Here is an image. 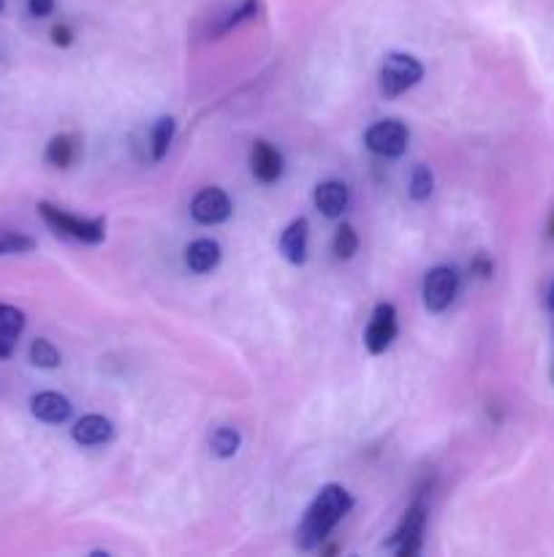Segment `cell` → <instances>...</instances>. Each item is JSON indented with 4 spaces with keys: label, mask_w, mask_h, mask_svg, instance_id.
<instances>
[{
    "label": "cell",
    "mask_w": 554,
    "mask_h": 557,
    "mask_svg": "<svg viewBox=\"0 0 554 557\" xmlns=\"http://www.w3.org/2000/svg\"><path fill=\"white\" fill-rule=\"evenodd\" d=\"M307 239H310V223L307 218H296L286 226V231L280 234V253L286 256V261L291 264H305L307 261Z\"/></svg>",
    "instance_id": "obj_12"
},
{
    "label": "cell",
    "mask_w": 554,
    "mask_h": 557,
    "mask_svg": "<svg viewBox=\"0 0 554 557\" xmlns=\"http://www.w3.org/2000/svg\"><path fill=\"white\" fill-rule=\"evenodd\" d=\"M258 11H261V0H242V3H237L234 8H228V11L220 16V22L212 27V35H223V33H228V30H234V27H239L242 22L256 19V16H258Z\"/></svg>",
    "instance_id": "obj_17"
},
{
    "label": "cell",
    "mask_w": 554,
    "mask_h": 557,
    "mask_svg": "<svg viewBox=\"0 0 554 557\" xmlns=\"http://www.w3.org/2000/svg\"><path fill=\"white\" fill-rule=\"evenodd\" d=\"M424 76V65L405 52H392L381 65V93L386 98H400L411 87H416Z\"/></svg>",
    "instance_id": "obj_3"
},
{
    "label": "cell",
    "mask_w": 554,
    "mask_h": 557,
    "mask_svg": "<svg viewBox=\"0 0 554 557\" xmlns=\"http://www.w3.org/2000/svg\"><path fill=\"white\" fill-rule=\"evenodd\" d=\"M250 171L258 182L264 185H275L280 177H283V155L277 147H272L269 142L258 139L253 142V150H250Z\"/></svg>",
    "instance_id": "obj_9"
},
{
    "label": "cell",
    "mask_w": 554,
    "mask_h": 557,
    "mask_svg": "<svg viewBox=\"0 0 554 557\" xmlns=\"http://www.w3.org/2000/svg\"><path fill=\"white\" fill-rule=\"evenodd\" d=\"M27 11L35 19H44L54 11V0H27Z\"/></svg>",
    "instance_id": "obj_26"
},
{
    "label": "cell",
    "mask_w": 554,
    "mask_h": 557,
    "mask_svg": "<svg viewBox=\"0 0 554 557\" xmlns=\"http://www.w3.org/2000/svg\"><path fill=\"white\" fill-rule=\"evenodd\" d=\"M3 5H5V0H0V11H3Z\"/></svg>",
    "instance_id": "obj_29"
},
{
    "label": "cell",
    "mask_w": 554,
    "mask_h": 557,
    "mask_svg": "<svg viewBox=\"0 0 554 557\" xmlns=\"http://www.w3.org/2000/svg\"><path fill=\"white\" fill-rule=\"evenodd\" d=\"M38 215L60 237H68V239H76L84 245H101L106 239V220L103 218H79V215H71L49 201H38Z\"/></svg>",
    "instance_id": "obj_2"
},
{
    "label": "cell",
    "mask_w": 554,
    "mask_h": 557,
    "mask_svg": "<svg viewBox=\"0 0 554 557\" xmlns=\"http://www.w3.org/2000/svg\"><path fill=\"white\" fill-rule=\"evenodd\" d=\"M30 362L41 370H54L60 365V351L46 337H35L30 346Z\"/></svg>",
    "instance_id": "obj_22"
},
{
    "label": "cell",
    "mask_w": 554,
    "mask_h": 557,
    "mask_svg": "<svg viewBox=\"0 0 554 557\" xmlns=\"http://www.w3.org/2000/svg\"><path fill=\"white\" fill-rule=\"evenodd\" d=\"M35 248V239L22 234V231H11V229H0V256H16V253H30Z\"/></svg>",
    "instance_id": "obj_23"
},
{
    "label": "cell",
    "mask_w": 554,
    "mask_h": 557,
    "mask_svg": "<svg viewBox=\"0 0 554 557\" xmlns=\"http://www.w3.org/2000/svg\"><path fill=\"white\" fill-rule=\"evenodd\" d=\"M76 155H79V142H76V136H71V133L52 136L49 144H46V152H44L46 163H52L54 169H71V163L76 161Z\"/></svg>",
    "instance_id": "obj_16"
},
{
    "label": "cell",
    "mask_w": 554,
    "mask_h": 557,
    "mask_svg": "<svg viewBox=\"0 0 554 557\" xmlns=\"http://www.w3.org/2000/svg\"><path fill=\"white\" fill-rule=\"evenodd\" d=\"M354 509V498L343 484H326L305 512V520L296 528V547L310 552L324 547L329 533L343 523V517Z\"/></svg>",
    "instance_id": "obj_1"
},
{
    "label": "cell",
    "mask_w": 554,
    "mask_h": 557,
    "mask_svg": "<svg viewBox=\"0 0 554 557\" xmlns=\"http://www.w3.org/2000/svg\"><path fill=\"white\" fill-rule=\"evenodd\" d=\"M231 210H234V204L223 188H204L196 193V199L190 204V215L201 226H218V223L228 220Z\"/></svg>",
    "instance_id": "obj_8"
},
{
    "label": "cell",
    "mask_w": 554,
    "mask_h": 557,
    "mask_svg": "<svg viewBox=\"0 0 554 557\" xmlns=\"http://www.w3.org/2000/svg\"><path fill=\"white\" fill-rule=\"evenodd\" d=\"M547 308H549V310H554V283L549 286V294H547Z\"/></svg>",
    "instance_id": "obj_27"
},
{
    "label": "cell",
    "mask_w": 554,
    "mask_h": 557,
    "mask_svg": "<svg viewBox=\"0 0 554 557\" xmlns=\"http://www.w3.org/2000/svg\"><path fill=\"white\" fill-rule=\"evenodd\" d=\"M71 438L79 446H103V444H109L114 438V425L101 414H90V416H82L73 425Z\"/></svg>",
    "instance_id": "obj_11"
},
{
    "label": "cell",
    "mask_w": 554,
    "mask_h": 557,
    "mask_svg": "<svg viewBox=\"0 0 554 557\" xmlns=\"http://www.w3.org/2000/svg\"><path fill=\"white\" fill-rule=\"evenodd\" d=\"M408 142H411V131L400 120H381L370 125L364 133L367 150L381 158H400L408 150Z\"/></svg>",
    "instance_id": "obj_6"
},
{
    "label": "cell",
    "mask_w": 554,
    "mask_h": 557,
    "mask_svg": "<svg viewBox=\"0 0 554 557\" xmlns=\"http://www.w3.org/2000/svg\"><path fill=\"white\" fill-rule=\"evenodd\" d=\"M397 329H400V324H397V310H394V305H389V302H381L375 310H373V318H370V324H367V329H364V346H367V351L370 354H386L389 348H392V343H394V337H397Z\"/></svg>",
    "instance_id": "obj_7"
},
{
    "label": "cell",
    "mask_w": 554,
    "mask_h": 557,
    "mask_svg": "<svg viewBox=\"0 0 554 557\" xmlns=\"http://www.w3.org/2000/svg\"><path fill=\"white\" fill-rule=\"evenodd\" d=\"M424 531H427V506L416 501L400 520L394 536L389 539V550L400 557H416L424 544Z\"/></svg>",
    "instance_id": "obj_4"
},
{
    "label": "cell",
    "mask_w": 554,
    "mask_h": 557,
    "mask_svg": "<svg viewBox=\"0 0 554 557\" xmlns=\"http://www.w3.org/2000/svg\"><path fill=\"white\" fill-rule=\"evenodd\" d=\"M30 411L38 422L44 425H63L71 419V403L68 397L57 395V392H41L30 400Z\"/></svg>",
    "instance_id": "obj_13"
},
{
    "label": "cell",
    "mask_w": 554,
    "mask_h": 557,
    "mask_svg": "<svg viewBox=\"0 0 554 557\" xmlns=\"http://www.w3.org/2000/svg\"><path fill=\"white\" fill-rule=\"evenodd\" d=\"M471 269H473V275H479V278H492L495 275V261L487 256V253H479L473 261H471Z\"/></svg>",
    "instance_id": "obj_25"
},
{
    "label": "cell",
    "mask_w": 554,
    "mask_h": 557,
    "mask_svg": "<svg viewBox=\"0 0 554 557\" xmlns=\"http://www.w3.org/2000/svg\"><path fill=\"white\" fill-rule=\"evenodd\" d=\"M549 234H552V239H554V218H552V223H549Z\"/></svg>",
    "instance_id": "obj_28"
},
{
    "label": "cell",
    "mask_w": 554,
    "mask_h": 557,
    "mask_svg": "<svg viewBox=\"0 0 554 557\" xmlns=\"http://www.w3.org/2000/svg\"><path fill=\"white\" fill-rule=\"evenodd\" d=\"M220 245L215 242V239H196V242H190L188 245V253H185V264H188V269L190 272H196V275H207V272H212L218 264H220Z\"/></svg>",
    "instance_id": "obj_14"
},
{
    "label": "cell",
    "mask_w": 554,
    "mask_h": 557,
    "mask_svg": "<svg viewBox=\"0 0 554 557\" xmlns=\"http://www.w3.org/2000/svg\"><path fill=\"white\" fill-rule=\"evenodd\" d=\"M313 201H316V207H318L321 215H326V218H340V215L348 210V204H351V191H348V185L340 182V180H326V182H321V185L316 188Z\"/></svg>",
    "instance_id": "obj_10"
},
{
    "label": "cell",
    "mask_w": 554,
    "mask_h": 557,
    "mask_svg": "<svg viewBox=\"0 0 554 557\" xmlns=\"http://www.w3.org/2000/svg\"><path fill=\"white\" fill-rule=\"evenodd\" d=\"M24 329V313L14 305L0 302V359H8Z\"/></svg>",
    "instance_id": "obj_15"
},
{
    "label": "cell",
    "mask_w": 554,
    "mask_h": 557,
    "mask_svg": "<svg viewBox=\"0 0 554 557\" xmlns=\"http://www.w3.org/2000/svg\"><path fill=\"white\" fill-rule=\"evenodd\" d=\"M49 35H52V44L54 46H60V49H68L71 44H73V27L71 24H65V22H60V24H54L52 30H49Z\"/></svg>",
    "instance_id": "obj_24"
},
{
    "label": "cell",
    "mask_w": 554,
    "mask_h": 557,
    "mask_svg": "<svg viewBox=\"0 0 554 557\" xmlns=\"http://www.w3.org/2000/svg\"><path fill=\"white\" fill-rule=\"evenodd\" d=\"M457 291H460V275L454 267H433L424 278V286H422V297H424V308L430 313H443L452 308V302L457 299Z\"/></svg>",
    "instance_id": "obj_5"
},
{
    "label": "cell",
    "mask_w": 554,
    "mask_h": 557,
    "mask_svg": "<svg viewBox=\"0 0 554 557\" xmlns=\"http://www.w3.org/2000/svg\"><path fill=\"white\" fill-rule=\"evenodd\" d=\"M435 191V174L430 166L424 163H416L413 171H411V182H408V193L413 201H427Z\"/></svg>",
    "instance_id": "obj_20"
},
{
    "label": "cell",
    "mask_w": 554,
    "mask_h": 557,
    "mask_svg": "<svg viewBox=\"0 0 554 557\" xmlns=\"http://www.w3.org/2000/svg\"><path fill=\"white\" fill-rule=\"evenodd\" d=\"M239 446H242V435H239L237 427L223 425V427H218V430L209 435V449H212V454L220 457V460L234 457V454L239 452Z\"/></svg>",
    "instance_id": "obj_18"
},
{
    "label": "cell",
    "mask_w": 554,
    "mask_h": 557,
    "mask_svg": "<svg viewBox=\"0 0 554 557\" xmlns=\"http://www.w3.org/2000/svg\"><path fill=\"white\" fill-rule=\"evenodd\" d=\"M332 250L340 261H351L359 250V234L354 231L351 223H343L335 234V242H332Z\"/></svg>",
    "instance_id": "obj_21"
},
{
    "label": "cell",
    "mask_w": 554,
    "mask_h": 557,
    "mask_svg": "<svg viewBox=\"0 0 554 557\" xmlns=\"http://www.w3.org/2000/svg\"><path fill=\"white\" fill-rule=\"evenodd\" d=\"M177 133V122L174 117H160L152 125V139H150V150H152V161H163L169 155V147L174 142Z\"/></svg>",
    "instance_id": "obj_19"
}]
</instances>
